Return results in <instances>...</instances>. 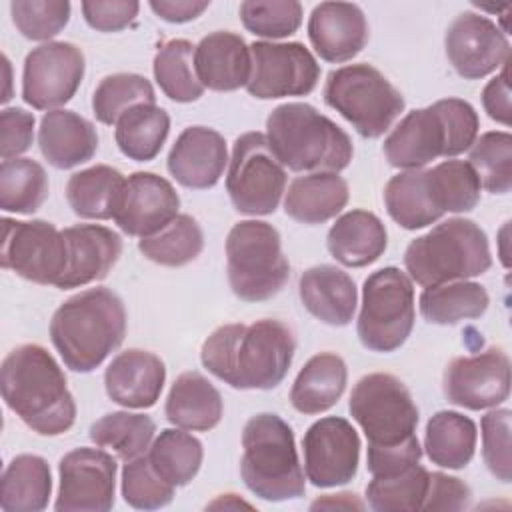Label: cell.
Instances as JSON below:
<instances>
[{
  "label": "cell",
  "instance_id": "obj_5",
  "mask_svg": "<svg viewBox=\"0 0 512 512\" xmlns=\"http://www.w3.org/2000/svg\"><path fill=\"white\" fill-rule=\"evenodd\" d=\"M266 140L276 160L292 172H340L348 168L350 136L306 102L276 106L266 118Z\"/></svg>",
  "mask_w": 512,
  "mask_h": 512
},
{
  "label": "cell",
  "instance_id": "obj_34",
  "mask_svg": "<svg viewBox=\"0 0 512 512\" xmlns=\"http://www.w3.org/2000/svg\"><path fill=\"white\" fill-rule=\"evenodd\" d=\"M52 494L50 466L42 456L20 454L10 460L0 478V508L4 512H40Z\"/></svg>",
  "mask_w": 512,
  "mask_h": 512
},
{
  "label": "cell",
  "instance_id": "obj_9",
  "mask_svg": "<svg viewBox=\"0 0 512 512\" xmlns=\"http://www.w3.org/2000/svg\"><path fill=\"white\" fill-rule=\"evenodd\" d=\"M350 416L368 440V450H394L418 442V408L404 382L392 374L362 376L348 400Z\"/></svg>",
  "mask_w": 512,
  "mask_h": 512
},
{
  "label": "cell",
  "instance_id": "obj_25",
  "mask_svg": "<svg viewBox=\"0 0 512 512\" xmlns=\"http://www.w3.org/2000/svg\"><path fill=\"white\" fill-rule=\"evenodd\" d=\"M194 66L204 88L216 92L246 88L252 72L250 46L236 32H212L198 42L194 50Z\"/></svg>",
  "mask_w": 512,
  "mask_h": 512
},
{
  "label": "cell",
  "instance_id": "obj_18",
  "mask_svg": "<svg viewBox=\"0 0 512 512\" xmlns=\"http://www.w3.org/2000/svg\"><path fill=\"white\" fill-rule=\"evenodd\" d=\"M444 394L450 404L486 410L510 394V358L502 348L454 358L444 370Z\"/></svg>",
  "mask_w": 512,
  "mask_h": 512
},
{
  "label": "cell",
  "instance_id": "obj_27",
  "mask_svg": "<svg viewBox=\"0 0 512 512\" xmlns=\"http://www.w3.org/2000/svg\"><path fill=\"white\" fill-rule=\"evenodd\" d=\"M42 156L58 170H68L92 160L98 150V134L90 120L72 110H50L38 128Z\"/></svg>",
  "mask_w": 512,
  "mask_h": 512
},
{
  "label": "cell",
  "instance_id": "obj_8",
  "mask_svg": "<svg viewBox=\"0 0 512 512\" xmlns=\"http://www.w3.org/2000/svg\"><path fill=\"white\" fill-rule=\"evenodd\" d=\"M226 272L232 292L244 302L276 296L290 278L278 230L264 220H242L226 238Z\"/></svg>",
  "mask_w": 512,
  "mask_h": 512
},
{
  "label": "cell",
  "instance_id": "obj_29",
  "mask_svg": "<svg viewBox=\"0 0 512 512\" xmlns=\"http://www.w3.org/2000/svg\"><path fill=\"white\" fill-rule=\"evenodd\" d=\"M224 404L216 386L200 372L180 374L166 398L164 414L170 424L190 432H208L222 420Z\"/></svg>",
  "mask_w": 512,
  "mask_h": 512
},
{
  "label": "cell",
  "instance_id": "obj_54",
  "mask_svg": "<svg viewBox=\"0 0 512 512\" xmlns=\"http://www.w3.org/2000/svg\"><path fill=\"white\" fill-rule=\"evenodd\" d=\"M508 62L502 66V72L494 76L482 90V106L486 114L502 126H510V116H512Z\"/></svg>",
  "mask_w": 512,
  "mask_h": 512
},
{
  "label": "cell",
  "instance_id": "obj_50",
  "mask_svg": "<svg viewBox=\"0 0 512 512\" xmlns=\"http://www.w3.org/2000/svg\"><path fill=\"white\" fill-rule=\"evenodd\" d=\"M510 416L508 408H494L482 416V458L492 476L500 482H510L512 478V458H510Z\"/></svg>",
  "mask_w": 512,
  "mask_h": 512
},
{
  "label": "cell",
  "instance_id": "obj_51",
  "mask_svg": "<svg viewBox=\"0 0 512 512\" xmlns=\"http://www.w3.org/2000/svg\"><path fill=\"white\" fill-rule=\"evenodd\" d=\"M80 8L90 28L98 32H118L136 20L140 4L136 0H84Z\"/></svg>",
  "mask_w": 512,
  "mask_h": 512
},
{
  "label": "cell",
  "instance_id": "obj_48",
  "mask_svg": "<svg viewBox=\"0 0 512 512\" xmlns=\"http://www.w3.org/2000/svg\"><path fill=\"white\" fill-rule=\"evenodd\" d=\"M174 488L152 466L148 454L128 460L122 468L124 502L136 510H158L172 502Z\"/></svg>",
  "mask_w": 512,
  "mask_h": 512
},
{
  "label": "cell",
  "instance_id": "obj_28",
  "mask_svg": "<svg viewBox=\"0 0 512 512\" xmlns=\"http://www.w3.org/2000/svg\"><path fill=\"white\" fill-rule=\"evenodd\" d=\"M326 246L340 264L362 268L374 264L384 254L388 232L376 214L356 208L336 218L328 230Z\"/></svg>",
  "mask_w": 512,
  "mask_h": 512
},
{
  "label": "cell",
  "instance_id": "obj_56",
  "mask_svg": "<svg viewBox=\"0 0 512 512\" xmlns=\"http://www.w3.org/2000/svg\"><path fill=\"white\" fill-rule=\"evenodd\" d=\"M356 494H350V492H342V494H328L324 498H318L316 502H312V510H318V508H356V510H362L364 504L360 500L354 498Z\"/></svg>",
  "mask_w": 512,
  "mask_h": 512
},
{
  "label": "cell",
  "instance_id": "obj_14",
  "mask_svg": "<svg viewBox=\"0 0 512 512\" xmlns=\"http://www.w3.org/2000/svg\"><path fill=\"white\" fill-rule=\"evenodd\" d=\"M252 72L246 84L250 96L274 100L284 96H306L320 80V66L312 52L300 42L250 44Z\"/></svg>",
  "mask_w": 512,
  "mask_h": 512
},
{
  "label": "cell",
  "instance_id": "obj_6",
  "mask_svg": "<svg viewBox=\"0 0 512 512\" xmlns=\"http://www.w3.org/2000/svg\"><path fill=\"white\" fill-rule=\"evenodd\" d=\"M240 474L246 488L268 502L300 498L306 492L294 432L278 414L252 416L242 430Z\"/></svg>",
  "mask_w": 512,
  "mask_h": 512
},
{
  "label": "cell",
  "instance_id": "obj_43",
  "mask_svg": "<svg viewBox=\"0 0 512 512\" xmlns=\"http://www.w3.org/2000/svg\"><path fill=\"white\" fill-rule=\"evenodd\" d=\"M428 482L430 472L420 462L396 474L372 476V480L366 486L368 506L376 512L422 510L428 492Z\"/></svg>",
  "mask_w": 512,
  "mask_h": 512
},
{
  "label": "cell",
  "instance_id": "obj_52",
  "mask_svg": "<svg viewBox=\"0 0 512 512\" xmlns=\"http://www.w3.org/2000/svg\"><path fill=\"white\" fill-rule=\"evenodd\" d=\"M34 114L24 108H4L0 114V156L12 160L24 154L34 140Z\"/></svg>",
  "mask_w": 512,
  "mask_h": 512
},
{
  "label": "cell",
  "instance_id": "obj_38",
  "mask_svg": "<svg viewBox=\"0 0 512 512\" xmlns=\"http://www.w3.org/2000/svg\"><path fill=\"white\" fill-rule=\"evenodd\" d=\"M196 46L190 40L174 38L156 50L152 72L160 90L174 102H194L204 94L194 66Z\"/></svg>",
  "mask_w": 512,
  "mask_h": 512
},
{
  "label": "cell",
  "instance_id": "obj_33",
  "mask_svg": "<svg viewBox=\"0 0 512 512\" xmlns=\"http://www.w3.org/2000/svg\"><path fill=\"white\" fill-rule=\"evenodd\" d=\"M126 178L108 164H96L74 172L66 184V200L72 212L84 220L114 218Z\"/></svg>",
  "mask_w": 512,
  "mask_h": 512
},
{
  "label": "cell",
  "instance_id": "obj_23",
  "mask_svg": "<svg viewBox=\"0 0 512 512\" xmlns=\"http://www.w3.org/2000/svg\"><path fill=\"white\" fill-rule=\"evenodd\" d=\"M68 242V266L60 278V290L102 280L122 254V238L100 224H76L62 230Z\"/></svg>",
  "mask_w": 512,
  "mask_h": 512
},
{
  "label": "cell",
  "instance_id": "obj_45",
  "mask_svg": "<svg viewBox=\"0 0 512 512\" xmlns=\"http://www.w3.org/2000/svg\"><path fill=\"white\" fill-rule=\"evenodd\" d=\"M468 164L482 188L490 194H508L512 188V136L504 130L484 132L468 148Z\"/></svg>",
  "mask_w": 512,
  "mask_h": 512
},
{
  "label": "cell",
  "instance_id": "obj_36",
  "mask_svg": "<svg viewBox=\"0 0 512 512\" xmlns=\"http://www.w3.org/2000/svg\"><path fill=\"white\" fill-rule=\"evenodd\" d=\"M490 304L486 288L478 282L454 280L424 288L420 294V314L430 324L450 326L462 320L480 318Z\"/></svg>",
  "mask_w": 512,
  "mask_h": 512
},
{
  "label": "cell",
  "instance_id": "obj_31",
  "mask_svg": "<svg viewBox=\"0 0 512 512\" xmlns=\"http://www.w3.org/2000/svg\"><path fill=\"white\" fill-rule=\"evenodd\" d=\"M384 204L390 218L406 228L418 230L444 216L428 170H404L392 176L384 188Z\"/></svg>",
  "mask_w": 512,
  "mask_h": 512
},
{
  "label": "cell",
  "instance_id": "obj_13",
  "mask_svg": "<svg viewBox=\"0 0 512 512\" xmlns=\"http://www.w3.org/2000/svg\"><path fill=\"white\" fill-rule=\"evenodd\" d=\"M2 266L24 280L58 286L68 266V242L62 230L46 220H2Z\"/></svg>",
  "mask_w": 512,
  "mask_h": 512
},
{
  "label": "cell",
  "instance_id": "obj_19",
  "mask_svg": "<svg viewBox=\"0 0 512 512\" xmlns=\"http://www.w3.org/2000/svg\"><path fill=\"white\" fill-rule=\"evenodd\" d=\"M444 48L456 74L466 80H480L510 60L506 34L490 18L476 12H462L452 20Z\"/></svg>",
  "mask_w": 512,
  "mask_h": 512
},
{
  "label": "cell",
  "instance_id": "obj_15",
  "mask_svg": "<svg viewBox=\"0 0 512 512\" xmlns=\"http://www.w3.org/2000/svg\"><path fill=\"white\" fill-rule=\"evenodd\" d=\"M82 50L72 42H46L26 54L22 98L36 110H58L72 100L84 78Z\"/></svg>",
  "mask_w": 512,
  "mask_h": 512
},
{
  "label": "cell",
  "instance_id": "obj_44",
  "mask_svg": "<svg viewBox=\"0 0 512 512\" xmlns=\"http://www.w3.org/2000/svg\"><path fill=\"white\" fill-rule=\"evenodd\" d=\"M138 104H156L148 78L132 72L104 76L92 94V110L98 122L116 126L120 116Z\"/></svg>",
  "mask_w": 512,
  "mask_h": 512
},
{
  "label": "cell",
  "instance_id": "obj_4",
  "mask_svg": "<svg viewBox=\"0 0 512 512\" xmlns=\"http://www.w3.org/2000/svg\"><path fill=\"white\" fill-rule=\"evenodd\" d=\"M480 120L474 106L462 98L436 100L408 112L386 136L384 156L390 166L416 170L436 158H454L478 138Z\"/></svg>",
  "mask_w": 512,
  "mask_h": 512
},
{
  "label": "cell",
  "instance_id": "obj_17",
  "mask_svg": "<svg viewBox=\"0 0 512 512\" xmlns=\"http://www.w3.org/2000/svg\"><path fill=\"white\" fill-rule=\"evenodd\" d=\"M306 480L316 488H334L350 482L358 472L360 436L340 416L316 420L302 438Z\"/></svg>",
  "mask_w": 512,
  "mask_h": 512
},
{
  "label": "cell",
  "instance_id": "obj_3",
  "mask_svg": "<svg viewBox=\"0 0 512 512\" xmlns=\"http://www.w3.org/2000/svg\"><path fill=\"white\" fill-rule=\"evenodd\" d=\"M126 336V308L108 288H88L58 306L50 340L72 372L96 370Z\"/></svg>",
  "mask_w": 512,
  "mask_h": 512
},
{
  "label": "cell",
  "instance_id": "obj_7",
  "mask_svg": "<svg viewBox=\"0 0 512 512\" xmlns=\"http://www.w3.org/2000/svg\"><path fill=\"white\" fill-rule=\"evenodd\" d=\"M404 266L424 288L480 276L492 266L488 236L474 220L448 218L408 244Z\"/></svg>",
  "mask_w": 512,
  "mask_h": 512
},
{
  "label": "cell",
  "instance_id": "obj_35",
  "mask_svg": "<svg viewBox=\"0 0 512 512\" xmlns=\"http://www.w3.org/2000/svg\"><path fill=\"white\" fill-rule=\"evenodd\" d=\"M476 440L478 432L472 418L454 410H440L426 424L424 450L432 464L460 470L474 458Z\"/></svg>",
  "mask_w": 512,
  "mask_h": 512
},
{
  "label": "cell",
  "instance_id": "obj_22",
  "mask_svg": "<svg viewBox=\"0 0 512 512\" xmlns=\"http://www.w3.org/2000/svg\"><path fill=\"white\" fill-rule=\"evenodd\" d=\"M368 22L358 4L320 2L308 18V38L316 54L326 62H348L368 42Z\"/></svg>",
  "mask_w": 512,
  "mask_h": 512
},
{
  "label": "cell",
  "instance_id": "obj_37",
  "mask_svg": "<svg viewBox=\"0 0 512 512\" xmlns=\"http://www.w3.org/2000/svg\"><path fill=\"white\" fill-rule=\"evenodd\" d=\"M170 116L156 104H138L116 122L114 140L120 152L136 162L156 158L168 138Z\"/></svg>",
  "mask_w": 512,
  "mask_h": 512
},
{
  "label": "cell",
  "instance_id": "obj_41",
  "mask_svg": "<svg viewBox=\"0 0 512 512\" xmlns=\"http://www.w3.org/2000/svg\"><path fill=\"white\" fill-rule=\"evenodd\" d=\"M48 198V176L32 158H12L0 164V208L34 214Z\"/></svg>",
  "mask_w": 512,
  "mask_h": 512
},
{
  "label": "cell",
  "instance_id": "obj_21",
  "mask_svg": "<svg viewBox=\"0 0 512 512\" xmlns=\"http://www.w3.org/2000/svg\"><path fill=\"white\" fill-rule=\"evenodd\" d=\"M228 162L226 140L220 132L206 126H190L176 138L166 166L178 184L206 190L218 184Z\"/></svg>",
  "mask_w": 512,
  "mask_h": 512
},
{
  "label": "cell",
  "instance_id": "obj_57",
  "mask_svg": "<svg viewBox=\"0 0 512 512\" xmlns=\"http://www.w3.org/2000/svg\"><path fill=\"white\" fill-rule=\"evenodd\" d=\"M240 506L250 508V504L240 500L236 494H222L220 498H216L214 502L208 504V508H240Z\"/></svg>",
  "mask_w": 512,
  "mask_h": 512
},
{
  "label": "cell",
  "instance_id": "obj_10",
  "mask_svg": "<svg viewBox=\"0 0 512 512\" xmlns=\"http://www.w3.org/2000/svg\"><path fill=\"white\" fill-rule=\"evenodd\" d=\"M324 102L364 138H378L404 112L402 92L372 64H348L328 74Z\"/></svg>",
  "mask_w": 512,
  "mask_h": 512
},
{
  "label": "cell",
  "instance_id": "obj_12",
  "mask_svg": "<svg viewBox=\"0 0 512 512\" xmlns=\"http://www.w3.org/2000/svg\"><path fill=\"white\" fill-rule=\"evenodd\" d=\"M226 190L240 214H272L286 192V168L272 154L266 134L246 132L236 138L228 162Z\"/></svg>",
  "mask_w": 512,
  "mask_h": 512
},
{
  "label": "cell",
  "instance_id": "obj_32",
  "mask_svg": "<svg viewBox=\"0 0 512 512\" xmlns=\"http://www.w3.org/2000/svg\"><path fill=\"white\" fill-rule=\"evenodd\" d=\"M346 382V362L334 352H320L298 372L290 390V404L300 414L326 412L340 400Z\"/></svg>",
  "mask_w": 512,
  "mask_h": 512
},
{
  "label": "cell",
  "instance_id": "obj_1",
  "mask_svg": "<svg viewBox=\"0 0 512 512\" xmlns=\"http://www.w3.org/2000/svg\"><path fill=\"white\" fill-rule=\"evenodd\" d=\"M296 340L280 320L218 326L202 344L200 360L218 380L238 390H272L292 364Z\"/></svg>",
  "mask_w": 512,
  "mask_h": 512
},
{
  "label": "cell",
  "instance_id": "obj_20",
  "mask_svg": "<svg viewBox=\"0 0 512 512\" xmlns=\"http://www.w3.org/2000/svg\"><path fill=\"white\" fill-rule=\"evenodd\" d=\"M180 196L154 172H134L126 178L114 222L128 236L146 238L178 216Z\"/></svg>",
  "mask_w": 512,
  "mask_h": 512
},
{
  "label": "cell",
  "instance_id": "obj_42",
  "mask_svg": "<svg viewBox=\"0 0 512 512\" xmlns=\"http://www.w3.org/2000/svg\"><path fill=\"white\" fill-rule=\"evenodd\" d=\"M204 248V234L200 224L190 214H178L162 230L140 238L138 250L144 258L160 266H184L200 256Z\"/></svg>",
  "mask_w": 512,
  "mask_h": 512
},
{
  "label": "cell",
  "instance_id": "obj_24",
  "mask_svg": "<svg viewBox=\"0 0 512 512\" xmlns=\"http://www.w3.org/2000/svg\"><path fill=\"white\" fill-rule=\"evenodd\" d=\"M164 382L166 368L160 356L140 348L120 352L104 372L108 398L124 408L154 406L162 394Z\"/></svg>",
  "mask_w": 512,
  "mask_h": 512
},
{
  "label": "cell",
  "instance_id": "obj_2",
  "mask_svg": "<svg viewBox=\"0 0 512 512\" xmlns=\"http://www.w3.org/2000/svg\"><path fill=\"white\" fill-rule=\"evenodd\" d=\"M6 406L36 434L60 436L74 426L76 402L54 356L40 344H22L2 362Z\"/></svg>",
  "mask_w": 512,
  "mask_h": 512
},
{
  "label": "cell",
  "instance_id": "obj_46",
  "mask_svg": "<svg viewBox=\"0 0 512 512\" xmlns=\"http://www.w3.org/2000/svg\"><path fill=\"white\" fill-rule=\"evenodd\" d=\"M440 206L446 212H470L480 202L482 184L474 168L464 160H444L428 168Z\"/></svg>",
  "mask_w": 512,
  "mask_h": 512
},
{
  "label": "cell",
  "instance_id": "obj_39",
  "mask_svg": "<svg viewBox=\"0 0 512 512\" xmlns=\"http://www.w3.org/2000/svg\"><path fill=\"white\" fill-rule=\"evenodd\" d=\"M156 424L138 412H110L90 426V440L100 448H110L122 462L148 452Z\"/></svg>",
  "mask_w": 512,
  "mask_h": 512
},
{
  "label": "cell",
  "instance_id": "obj_26",
  "mask_svg": "<svg viewBox=\"0 0 512 512\" xmlns=\"http://www.w3.org/2000/svg\"><path fill=\"white\" fill-rule=\"evenodd\" d=\"M298 294L304 308L328 326H346L354 318L358 304L356 284L338 266L320 264L302 272Z\"/></svg>",
  "mask_w": 512,
  "mask_h": 512
},
{
  "label": "cell",
  "instance_id": "obj_53",
  "mask_svg": "<svg viewBox=\"0 0 512 512\" xmlns=\"http://www.w3.org/2000/svg\"><path fill=\"white\" fill-rule=\"evenodd\" d=\"M470 488L456 476L432 472L422 510H464L470 504Z\"/></svg>",
  "mask_w": 512,
  "mask_h": 512
},
{
  "label": "cell",
  "instance_id": "obj_11",
  "mask_svg": "<svg viewBox=\"0 0 512 512\" xmlns=\"http://www.w3.org/2000/svg\"><path fill=\"white\" fill-rule=\"evenodd\" d=\"M414 328V286L406 272L386 266L372 272L362 286L358 338L372 352H394Z\"/></svg>",
  "mask_w": 512,
  "mask_h": 512
},
{
  "label": "cell",
  "instance_id": "obj_16",
  "mask_svg": "<svg viewBox=\"0 0 512 512\" xmlns=\"http://www.w3.org/2000/svg\"><path fill=\"white\" fill-rule=\"evenodd\" d=\"M56 512H108L114 506L116 460L100 448H76L58 464Z\"/></svg>",
  "mask_w": 512,
  "mask_h": 512
},
{
  "label": "cell",
  "instance_id": "obj_30",
  "mask_svg": "<svg viewBox=\"0 0 512 512\" xmlns=\"http://www.w3.org/2000/svg\"><path fill=\"white\" fill-rule=\"evenodd\" d=\"M348 184L336 172H312L290 182L284 212L302 224H322L336 218L348 204Z\"/></svg>",
  "mask_w": 512,
  "mask_h": 512
},
{
  "label": "cell",
  "instance_id": "obj_40",
  "mask_svg": "<svg viewBox=\"0 0 512 512\" xmlns=\"http://www.w3.org/2000/svg\"><path fill=\"white\" fill-rule=\"evenodd\" d=\"M154 470L172 486H186L202 466V442L182 428L162 430L148 448Z\"/></svg>",
  "mask_w": 512,
  "mask_h": 512
},
{
  "label": "cell",
  "instance_id": "obj_49",
  "mask_svg": "<svg viewBox=\"0 0 512 512\" xmlns=\"http://www.w3.org/2000/svg\"><path fill=\"white\" fill-rule=\"evenodd\" d=\"M10 16L16 30L36 42H50L60 34L70 20L68 0H14L10 2Z\"/></svg>",
  "mask_w": 512,
  "mask_h": 512
},
{
  "label": "cell",
  "instance_id": "obj_47",
  "mask_svg": "<svg viewBox=\"0 0 512 512\" xmlns=\"http://www.w3.org/2000/svg\"><path fill=\"white\" fill-rule=\"evenodd\" d=\"M238 12L248 32L270 40L292 36L302 24V4L296 0H246Z\"/></svg>",
  "mask_w": 512,
  "mask_h": 512
},
{
  "label": "cell",
  "instance_id": "obj_55",
  "mask_svg": "<svg viewBox=\"0 0 512 512\" xmlns=\"http://www.w3.org/2000/svg\"><path fill=\"white\" fill-rule=\"evenodd\" d=\"M208 0H152L150 8L154 14L172 24H184L196 20L206 8Z\"/></svg>",
  "mask_w": 512,
  "mask_h": 512
}]
</instances>
